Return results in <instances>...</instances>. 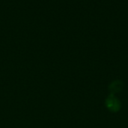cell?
Returning a JSON list of instances; mask_svg holds the SVG:
<instances>
[{"instance_id": "obj_1", "label": "cell", "mask_w": 128, "mask_h": 128, "mask_svg": "<svg viewBox=\"0 0 128 128\" xmlns=\"http://www.w3.org/2000/svg\"><path fill=\"white\" fill-rule=\"evenodd\" d=\"M105 104H106V108L112 112H117L121 109L120 101L115 97L114 94H110L108 96V97L106 99Z\"/></svg>"}, {"instance_id": "obj_2", "label": "cell", "mask_w": 128, "mask_h": 128, "mask_svg": "<svg viewBox=\"0 0 128 128\" xmlns=\"http://www.w3.org/2000/svg\"><path fill=\"white\" fill-rule=\"evenodd\" d=\"M123 88H124V82L121 80H116L110 84L109 89L112 94H115L116 93L120 92L123 89Z\"/></svg>"}]
</instances>
